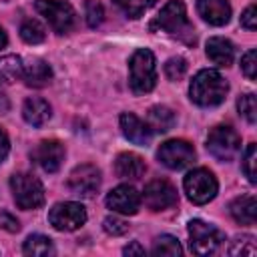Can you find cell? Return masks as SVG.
I'll list each match as a JSON object with an SVG mask.
<instances>
[{"label":"cell","mask_w":257,"mask_h":257,"mask_svg":"<svg viewBox=\"0 0 257 257\" xmlns=\"http://www.w3.org/2000/svg\"><path fill=\"white\" fill-rule=\"evenodd\" d=\"M229 92V84L225 76L215 68L199 70L189 84V98L203 108L219 106Z\"/></svg>","instance_id":"cell-1"},{"label":"cell","mask_w":257,"mask_h":257,"mask_svg":"<svg viewBox=\"0 0 257 257\" xmlns=\"http://www.w3.org/2000/svg\"><path fill=\"white\" fill-rule=\"evenodd\" d=\"M151 28H159L163 32H167L169 36L173 38H179L181 42L189 44V46H195L197 44V36H195V28L187 16V8L183 4V0H169L159 16L153 20Z\"/></svg>","instance_id":"cell-2"},{"label":"cell","mask_w":257,"mask_h":257,"mask_svg":"<svg viewBox=\"0 0 257 257\" xmlns=\"http://www.w3.org/2000/svg\"><path fill=\"white\" fill-rule=\"evenodd\" d=\"M128 84L135 94H147L157 86V60L149 48H137L128 60Z\"/></svg>","instance_id":"cell-3"},{"label":"cell","mask_w":257,"mask_h":257,"mask_svg":"<svg viewBox=\"0 0 257 257\" xmlns=\"http://www.w3.org/2000/svg\"><path fill=\"white\" fill-rule=\"evenodd\" d=\"M10 189L16 205L24 211H32L44 205V185L30 173H14L10 177Z\"/></svg>","instance_id":"cell-4"},{"label":"cell","mask_w":257,"mask_h":257,"mask_svg":"<svg viewBox=\"0 0 257 257\" xmlns=\"http://www.w3.org/2000/svg\"><path fill=\"white\" fill-rule=\"evenodd\" d=\"M183 189L187 193V199L195 205H207L209 201H213L217 197V191H219V183L215 179V175L205 169V167H199V169H193L185 175L183 179Z\"/></svg>","instance_id":"cell-5"},{"label":"cell","mask_w":257,"mask_h":257,"mask_svg":"<svg viewBox=\"0 0 257 257\" xmlns=\"http://www.w3.org/2000/svg\"><path fill=\"white\" fill-rule=\"evenodd\" d=\"M187 233H189V247L195 255H213L219 251V247L225 241L223 231L201 219H191L187 225Z\"/></svg>","instance_id":"cell-6"},{"label":"cell","mask_w":257,"mask_h":257,"mask_svg":"<svg viewBox=\"0 0 257 257\" xmlns=\"http://www.w3.org/2000/svg\"><path fill=\"white\" fill-rule=\"evenodd\" d=\"M207 151L221 163L233 161L241 151V137L229 124H217L209 131L207 137Z\"/></svg>","instance_id":"cell-7"},{"label":"cell","mask_w":257,"mask_h":257,"mask_svg":"<svg viewBox=\"0 0 257 257\" xmlns=\"http://www.w3.org/2000/svg\"><path fill=\"white\" fill-rule=\"evenodd\" d=\"M36 10L56 34H68L76 26V12L64 0H36Z\"/></svg>","instance_id":"cell-8"},{"label":"cell","mask_w":257,"mask_h":257,"mask_svg":"<svg viewBox=\"0 0 257 257\" xmlns=\"http://www.w3.org/2000/svg\"><path fill=\"white\" fill-rule=\"evenodd\" d=\"M100 183H102V173L96 165L92 163H82V165H76L70 175H68V189L72 195H78V197H94L100 189Z\"/></svg>","instance_id":"cell-9"},{"label":"cell","mask_w":257,"mask_h":257,"mask_svg":"<svg viewBox=\"0 0 257 257\" xmlns=\"http://www.w3.org/2000/svg\"><path fill=\"white\" fill-rule=\"evenodd\" d=\"M48 223L56 231H76L86 223V209L76 201L56 203L48 211Z\"/></svg>","instance_id":"cell-10"},{"label":"cell","mask_w":257,"mask_h":257,"mask_svg":"<svg viewBox=\"0 0 257 257\" xmlns=\"http://www.w3.org/2000/svg\"><path fill=\"white\" fill-rule=\"evenodd\" d=\"M157 159L173 171H181L185 167H189L195 161V149L189 141L185 139H171L165 141L159 151H157Z\"/></svg>","instance_id":"cell-11"},{"label":"cell","mask_w":257,"mask_h":257,"mask_svg":"<svg viewBox=\"0 0 257 257\" xmlns=\"http://www.w3.org/2000/svg\"><path fill=\"white\" fill-rule=\"evenodd\" d=\"M141 199L145 201V205L151 211H165V209L177 205L179 195H177V189L169 181L155 179V181H151V183L145 185V191H143Z\"/></svg>","instance_id":"cell-12"},{"label":"cell","mask_w":257,"mask_h":257,"mask_svg":"<svg viewBox=\"0 0 257 257\" xmlns=\"http://www.w3.org/2000/svg\"><path fill=\"white\" fill-rule=\"evenodd\" d=\"M64 155H66L64 145H62L60 141H56V139L40 141V143L32 149V153H30L32 161H34L44 173H56V171L60 169L62 161H64Z\"/></svg>","instance_id":"cell-13"},{"label":"cell","mask_w":257,"mask_h":257,"mask_svg":"<svg viewBox=\"0 0 257 257\" xmlns=\"http://www.w3.org/2000/svg\"><path fill=\"white\" fill-rule=\"evenodd\" d=\"M104 203L108 209H112L118 215H137L143 199L133 185H118L106 195Z\"/></svg>","instance_id":"cell-14"},{"label":"cell","mask_w":257,"mask_h":257,"mask_svg":"<svg viewBox=\"0 0 257 257\" xmlns=\"http://www.w3.org/2000/svg\"><path fill=\"white\" fill-rule=\"evenodd\" d=\"M118 124H120V131H122L124 139L131 141L133 145H141V147H149L151 145L155 133L135 112H122L120 118H118Z\"/></svg>","instance_id":"cell-15"},{"label":"cell","mask_w":257,"mask_h":257,"mask_svg":"<svg viewBox=\"0 0 257 257\" xmlns=\"http://www.w3.org/2000/svg\"><path fill=\"white\" fill-rule=\"evenodd\" d=\"M197 12L211 26H225L231 20L229 0H197Z\"/></svg>","instance_id":"cell-16"},{"label":"cell","mask_w":257,"mask_h":257,"mask_svg":"<svg viewBox=\"0 0 257 257\" xmlns=\"http://www.w3.org/2000/svg\"><path fill=\"white\" fill-rule=\"evenodd\" d=\"M147 173V165L145 159L137 153H120L114 159V175L118 179H126V181H137Z\"/></svg>","instance_id":"cell-17"},{"label":"cell","mask_w":257,"mask_h":257,"mask_svg":"<svg viewBox=\"0 0 257 257\" xmlns=\"http://www.w3.org/2000/svg\"><path fill=\"white\" fill-rule=\"evenodd\" d=\"M22 116L30 126H44L52 116V106L40 96H28L22 104Z\"/></svg>","instance_id":"cell-18"},{"label":"cell","mask_w":257,"mask_h":257,"mask_svg":"<svg viewBox=\"0 0 257 257\" xmlns=\"http://www.w3.org/2000/svg\"><path fill=\"white\" fill-rule=\"evenodd\" d=\"M205 52H207V58L217 66H229L235 58L233 42L223 36H211L205 44Z\"/></svg>","instance_id":"cell-19"},{"label":"cell","mask_w":257,"mask_h":257,"mask_svg":"<svg viewBox=\"0 0 257 257\" xmlns=\"http://www.w3.org/2000/svg\"><path fill=\"white\" fill-rule=\"evenodd\" d=\"M22 80L26 82V86L44 88V86L50 84V80H52V68H50L44 60L32 58L28 64L22 66Z\"/></svg>","instance_id":"cell-20"},{"label":"cell","mask_w":257,"mask_h":257,"mask_svg":"<svg viewBox=\"0 0 257 257\" xmlns=\"http://www.w3.org/2000/svg\"><path fill=\"white\" fill-rule=\"evenodd\" d=\"M229 213L239 225H255L257 221V199L253 195H243L231 201Z\"/></svg>","instance_id":"cell-21"},{"label":"cell","mask_w":257,"mask_h":257,"mask_svg":"<svg viewBox=\"0 0 257 257\" xmlns=\"http://www.w3.org/2000/svg\"><path fill=\"white\" fill-rule=\"evenodd\" d=\"M22 58L16 54H6L0 58V100L4 98V92L10 84L22 78Z\"/></svg>","instance_id":"cell-22"},{"label":"cell","mask_w":257,"mask_h":257,"mask_svg":"<svg viewBox=\"0 0 257 257\" xmlns=\"http://www.w3.org/2000/svg\"><path fill=\"white\" fill-rule=\"evenodd\" d=\"M175 120H177L175 112L169 106H165V104H155L147 112V124L151 126L153 133H167V131H171L175 126Z\"/></svg>","instance_id":"cell-23"},{"label":"cell","mask_w":257,"mask_h":257,"mask_svg":"<svg viewBox=\"0 0 257 257\" xmlns=\"http://www.w3.org/2000/svg\"><path fill=\"white\" fill-rule=\"evenodd\" d=\"M22 253L28 257H44V255H54V245L52 239L46 235H28L24 245H22Z\"/></svg>","instance_id":"cell-24"},{"label":"cell","mask_w":257,"mask_h":257,"mask_svg":"<svg viewBox=\"0 0 257 257\" xmlns=\"http://www.w3.org/2000/svg\"><path fill=\"white\" fill-rule=\"evenodd\" d=\"M151 253L157 255V257H179V255H183V247H181V243H179L177 237H173V235H161V237L155 239Z\"/></svg>","instance_id":"cell-25"},{"label":"cell","mask_w":257,"mask_h":257,"mask_svg":"<svg viewBox=\"0 0 257 257\" xmlns=\"http://www.w3.org/2000/svg\"><path fill=\"white\" fill-rule=\"evenodd\" d=\"M20 38L26 42V44H40L46 40V30L44 26L34 20V18H26L22 24H20Z\"/></svg>","instance_id":"cell-26"},{"label":"cell","mask_w":257,"mask_h":257,"mask_svg":"<svg viewBox=\"0 0 257 257\" xmlns=\"http://www.w3.org/2000/svg\"><path fill=\"white\" fill-rule=\"evenodd\" d=\"M128 18H141L153 4L155 0H112Z\"/></svg>","instance_id":"cell-27"},{"label":"cell","mask_w":257,"mask_h":257,"mask_svg":"<svg viewBox=\"0 0 257 257\" xmlns=\"http://www.w3.org/2000/svg\"><path fill=\"white\" fill-rule=\"evenodd\" d=\"M237 110H239V114L249 124H255V120H257V100H255V94L253 92L241 94L237 98Z\"/></svg>","instance_id":"cell-28"},{"label":"cell","mask_w":257,"mask_h":257,"mask_svg":"<svg viewBox=\"0 0 257 257\" xmlns=\"http://www.w3.org/2000/svg\"><path fill=\"white\" fill-rule=\"evenodd\" d=\"M255 165H257V147H255V143H249L247 149H245V153H243L241 169H243V173H245V177H247V181H249L251 185L257 183V171H255Z\"/></svg>","instance_id":"cell-29"},{"label":"cell","mask_w":257,"mask_h":257,"mask_svg":"<svg viewBox=\"0 0 257 257\" xmlns=\"http://www.w3.org/2000/svg\"><path fill=\"white\" fill-rule=\"evenodd\" d=\"M163 70H165V76H167L169 80L179 82V80H183V76L187 74V60H185L183 56H173V58H169V60L165 62Z\"/></svg>","instance_id":"cell-30"},{"label":"cell","mask_w":257,"mask_h":257,"mask_svg":"<svg viewBox=\"0 0 257 257\" xmlns=\"http://www.w3.org/2000/svg\"><path fill=\"white\" fill-rule=\"evenodd\" d=\"M255 253H257V245L253 235H239L233 239L229 247V255H255Z\"/></svg>","instance_id":"cell-31"},{"label":"cell","mask_w":257,"mask_h":257,"mask_svg":"<svg viewBox=\"0 0 257 257\" xmlns=\"http://www.w3.org/2000/svg\"><path fill=\"white\" fill-rule=\"evenodd\" d=\"M84 18H86V24L90 28H96L102 24L104 20V8L98 0H86L84 2Z\"/></svg>","instance_id":"cell-32"},{"label":"cell","mask_w":257,"mask_h":257,"mask_svg":"<svg viewBox=\"0 0 257 257\" xmlns=\"http://www.w3.org/2000/svg\"><path fill=\"white\" fill-rule=\"evenodd\" d=\"M102 229L108 235H112V237H120V235H124L128 231V223L122 221V219H118V217H114V215H108L102 221Z\"/></svg>","instance_id":"cell-33"},{"label":"cell","mask_w":257,"mask_h":257,"mask_svg":"<svg viewBox=\"0 0 257 257\" xmlns=\"http://www.w3.org/2000/svg\"><path fill=\"white\" fill-rule=\"evenodd\" d=\"M241 70L249 80H255L257 76V50L251 48L241 56Z\"/></svg>","instance_id":"cell-34"},{"label":"cell","mask_w":257,"mask_h":257,"mask_svg":"<svg viewBox=\"0 0 257 257\" xmlns=\"http://www.w3.org/2000/svg\"><path fill=\"white\" fill-rule=\"evenodd\" d=\"M241 26L247 30H255L257 28V6L251 4L245 8V12L241 14Z\"/></svg>","instance_id":"cell-35"},{"label":"cell","mask_w":257,"mask_h":257,"mask_svg":"<svg viewBox=\"0 0 257 257\" xmlns=\"http://www.w3.org/2000/svg\"><path fill=\"white\" fill-rule=\"evenodd\" d=\"M0 227H2L4 231H8V233H16V231H20V223H18V219H16L14 215L6 213V211L0 213Z\"/></svg>","instance_id":"cell-36"},{"label":"cell","mask_w":257,"mask_h":257,"mask_svg":"<svg viewBox=\"0 0 257 257\" xmlns=\"http://www.w3.org/2000/svg\"><path fill=\"white\" fill-rule=\"evenodd\" d=\"M10 153V139L6 135V131L0 126V163H4V159Z\"/></svg>","instance_id":"cell-37"},{"label":"cell","mask_w":257,"mask_h":257,"mask_svg":"<svg viewBox=\"0 0 257 257\" xmlns=\"http://www.w3.org/2000/svg\"><path fill=\"white\" fill-rule=\"evenodd\" d=\"M122 253H124V255H128V257H133V255H137V257H143V255H147L145 247H143L139 241H133V243H128V245L122 249Z\"/></svg>","instance_id":"cell-38"},{"label":"cell","mask_w":257,"mask_h":257,"mask_svg":"<svg viewBox=\"0 0 257 257\" xmlns=\"http://www.w3.org/2000/svg\"><path fill=\"white\" fill-rule=\"evenodd\" d=\"M6 44H8V36H6V32H4L2 26H0V50H2Z\"/></svg>","instance_id":"cell-39"}]
</instances>
